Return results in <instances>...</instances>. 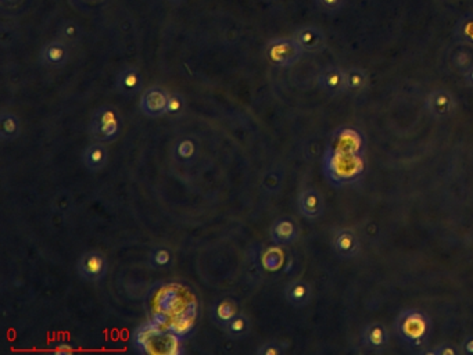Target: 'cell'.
<instances>
[{
	"mask_svg": "<svg viewBox=\"0 0 473 355\" xmlns=\"http://www.w3.org/2000/svg\"><path fill=\"white\" fill-rule=\"evenodd\" d=\"M395 332L404 347L423 354L430 343L432 321L422 310L406 308L395 321Z\"/></svg>",
	"mask_w": 473,
	"mask_h": 355,
	"instance_id": "cell-1",
	"label": "cell"
},
{
	"mask_svg": "<svg viewBox=\"0 0 473 355\" xmlns=\"http://www.w3.org/2000/svg\"><path fill=\"white\" fill-rule=\"evenodd\" d=\"M322 171L326 181L335 188L354 185L362 180L366 171L365 155L326 150L322 158Z\"/></svg>",
	"mask_w": 473,
	"mask_h": 355,
	"instance_id": "cell-2",
	"label": "cell"
},
{
	"mask_svg": "<svg viewBox=\"0 0 473 355\" xmlns=\"http://www.w3.org/2000/svg\"><path fill=\"white\" fill-rule=\"evenodd\" d=\"M123 129V117L117 107L106 105L93 113L89 122L90 136L96 142H114Z\"/></svg>",
	"mask_w": 473,
	"mask_h": 355,
	"instance_id": "cell-3",
	"label": "cell"
},
{
	"mask_svg": "<svg viewBox=\"0 0 473 355\" xmlns=\"http://www.w3.org/2000/svg\"><path fill=\"white\" fill-rule=\"evenodd\" d=\"M303 53L295 38H275L268 41L265 46L266 58L279 68L293 67L302 60Z\"/></svg>",
	"mask_w": 473,
	"mask_h": 355,
	"instance_id": "cell-4",
	"label": "cell"
},
{
	"mask_svg": "<svg viewBox=\"0 0 473 355\" xmlns=\"http://www.w3.org/2000/svg\"><path fill=\"white\" fill-rule=\"evenodd\" d=\"M76 272L86 283L102 282L109 272V259L106 254L99 250L85 251L76 262Z\"/></svg>",
	"mask_w": 473,
	"mask_h": 355,
	"instance_id": "cell-5",
	"label": "cell"
},
{
	"mask_svg": "<svg viewBox=\"0 0 473 355\" xmlns=\"http://www.w3.org/2000/svg\"><path fill=\"white\" fill-rule=\"evenodd\" d=\"M365 147L364 133L355 127L344 125L332 132L326 150L344 154H365Z\"/></svg>",
	"mask_w": 473,
	"mask_h": 355,
	"instance_id": "cell-6",
	"label": "cell"
},
{
	"mask_svg": "<svg viewBox=\"0 0 473 355\" xmlns=\"http://www.w3.org/2000/svg\"><path fill=\"white\" fill-rule=\"evenodd\" d=\"M169 92L165 91L162 86L153 85L142 92L140 100H139V109L140 111L150 117V118H158L165 116L167 103H168Z\"/></svg>",
	"mask_w": 473,
	"mask_h": 355,
	"instance_id": "cell-7",
	"label": "cell"
},
{
	"mask_svg": "<svg viewBox=\"0 0 473 355\" xmlns=\"http://www.w3.org/2000/svg\"><path fill=\"white\" fill-rule=\"evenodd\" d=\"M428 113L436 120L451 118L456 111V100L447 89H434L425 102Z\"/></svg>",
	"mask_w": 473,
	"mask_h": 355,
	"instance_id": "cell-8",
	"label": "cell"
},
{
	"mask_svg": "<svg viewBox=\"0 0 473 355\" xmlns=\"http://www.w3.org/2000/svg\"><path fill=\"white\" fill-rule=\"evenodd\" d=\"M330 246L335 254L343 259H353L361 252L359 236L351 228H339L332 233Z\"/></svg>",
	"mask_w": 473,
	"mask_h": 355,
	"instance_id": "cell-9",
	"label": "cell"
},
{
	"mask_svg": "<svg viewBox=\"0 0 473 355\" xmlns=\"http://www.w3.org/2000/svg\"><path fill=\"white\" fill-rule=\"evenodd\" d=\"M70 61V45L63 39H52L42 45L39 50V63L52 69H60Z\"/></svg>",
	"mask_w": 473,
	"mask_h": 355,
	"instance_id": "cell-10",
	"label": "cell"
},
{
	"mask_svg": "<svg viewBox=\"0 0 473 355\" xmlns=\"http://www.w3.org/2000/svg\"><path fill=\"white\" fill-rule=\"evenodd\" d=\"M390 333L386 325L372 322L361 332V343L370 352H383L389 347Z\"/></svg>",
	"mask_w": 473,
	"mask_h": 355,
	"instance_id": "cell-11",
	"label": "cell"
},
{
	"mask_svg": "<svg viewBox=\"0 0 473 355\" xmlns=\"http://www.w3.org/2000/svg\"><path fill=\"white\" fill-rule=\"evenodd\" d=\"M116 89L123 96H136L142 95L145 91L143 75L138 67L123 68L116 78Z\"/></svg>",
	"mask_w": 473,
	"mask_h": 355,
	"instance_id": "cell-12",
	"label": "cell"
},
{
	"mask_svg": "<svg viewBox=\"0 0 473 355\" xmlns=\"http://www.w3.org/2000/svg\"><path fill=\"white\" fill-rule=\"evenodd\" d=\"M297 207L300 214L307 219H318L325 211V200L319 191L307 188L300 192L297 199Z\"/></svg>",
	"mask_w": 473,
	"mask_h": 355,
	"instance_id": "cell-13",
	"label": "cell"
},
{
	"mask_svg": "<svg viewBox=\"0 0 473 355\" xmlns=\"http://www.w3.org/2000/svg\"><path fill=\"white\" fill-rule=\"evenodd\" d=\"M82 164L86 171L98 173L103 171L109 164V149L103 142H96L87 144L82 151Z\"/></svg>",
	"mask_w": 473,
	"mask_h": 355,
	"instance_id": "cell-14",
	"label": "cell"
},
{
	"mask_svg": "<svg viewBox=\"0 0 473 355\" xmlns=\"http://www.w3.org/2000/svg\"><path fill=\"white\" fill-rule=\"evenodd\" d=\"M295 41L304 53H318L325 49L326 38L322 30L314 25H304L295 31Z\"/></svg>",
	"mask_w": 473,
	"mask_h": 355,
	"instance_id": "cell-15",
	"label": "cell"
},
{
	"mask_svg": "<svg viewBox=\"0 0 473 355\" xmlns=\"http://www.w3.org/2000/svg\"><path fill=\"white\" fill-rule=\"evenodd\" d=\"M318 86L328 95H340L346 92V69L340 67H328L317 78Z\"/></svg>",
	"mask_w": 473,
	"mask_h": 355,
	"instance_id": "cell-16",
	"label": "cell"
},
{
	"mask_svg": "<svg viewBox=\"0 0 473 355\" xmlns=\"http://www.w3.org/2000/svg\"><path fill=\"white\" fill-rule=\"evenodd\" d=\"M283 294H285L286 301L292 307L304 308L311 303L313 288L307 281L296 279V281H292L289 285H286Z\"/></svg>",
	"mask_w": 473,
	"mask_h": 355,
	"instance_id": "cell-17",
	"label": "cell"
},
{
	"mask_svg": "<svg viewBox=\"0 0 473 355\" xmlns=\"http://www.w3.org/2000/svg\"><path fill=\"white\" fill-rule=\"evenodd\" d=\"M299 236V229L292 218H279L271 226V239L277 246H288Z\"/></svg>",
	"mask_w": 473,
	"mask_h": 355,
	"instance_id": "cell-18",
	"label": "cell"
},
{
	"mask_svg": "<svg viewBox=\"0 0 473 355\" xmlns=\"http://www.w3.org/2000/svg\"><path fill=\"white\" fill-rule=\"evenodd\" d=\"M21 121L13 111H2L0 114V139L3 142H13L21 135Z\"/></svg>",
	"mask_w": 473,
	"mask_h": 355,
	"instance_id": "cell-19",
	"label": "cell"
},
{
	"mask_svg": "<svg viewBox=\"0 0 473 355\" xmlns=\"http://www.w3.org/2000/svg\"><path fill=\"white\" fill-rule=\"evenodd\" d=\"M198 144L192 138H183L178 140L172 149V157L178 164L187 165L198 157Z\"/></svg>",
	"mask_w": 473,
	"mask_h": 355,
	"instance_id": "cell-20",
	"label": "cell"
},
{
	"mask_svg": "<svg viewBox=\"0 0 473 355\" xmlns=\"http://www.w3.org/2000/svg\"><path fill=\"white\" fill-rule=\"evenodd\" d=\"M369 85L368 74L359 67H350L346 69V92L350 95H359L365 92Z\"/></svg>",
	"mask_w": 473,
	"mask_h": 355,
	"instance_id": "cell-21",
	"label": "cell"
},
{
	"mask_svg": "<svg viewBox=\"0 0 473 355\" xmlns=\"http://www.w3.org/2000/svg\"><path fill=\"white\" fill-rule=\"evenodd\" d=\"M224 332L232 340H243V338L250 336L251 321H250V318L246 314L239 312L235 318H232L225 325Z\"/></svg>",
	"mask_w": 473,
	"mask_h": 355,
	"instance_id": "cell-22",
	"label": "cell"
},
{
	"mask_svg": "<svg viewBox=\"0 0 473 355\" xmlns=\"http://www.w3.org/2000/svg\"><path fill=\"white\" fill-rule=\"evenodd\" d=\"M238 314H239V308H238L236 301L232 299H222L214 305L211 316H213L214 323H217L218 326L224 329L225 325Z\"/></svg>",
	"mask_w": 473,
	"mask_h": 355,
	"instance_id": "cell-23",
	"label": "cell"
},
{
	"mask_svg": "<svg viewBox=\"0 0 473 355\" xmlns=\"http://www.w3.org/2000/svg\"><path fill=\"white\" fill-rule=\"evenodd\" d=\"M451 65L459 74H466L473 67V47L461 43L451 53Z\"/></svg>",
	"mask_w": 473,
	"mask_h": 355,
	"instance_id": "cell-24",
	"label": "cell"
},
{
	"mask_svg": "<svg viewBox=\"0 0 473 355\" xmlns=\"http://www.w3.org/2000/svg\"><path fill=\"white\" fill-rule=\"evenodd\" d=\"M172 258L174 257H172L171 250L165 246H158V247L153 248L150 255H149L150 265L153 266V268H157V270L169 268L171 263H172Z\"/></svg>",
	"mask_w": 473,
	"mask_h": 355,
	"instance_id": "cell-25",
	"label": "cell"
},
{
	"mask_svg": "<svg viewBox=\"0 0 473 355\" xmlns=\"http://www.w3.org/2000/svg\"><path fill=\"white\" fill-rule=\"evenodd\" d=\"M81 36H82V28L78 23H75L72 20H64L59 25V38L63 39L64 42H67L68 45L78 42L81 39Z\"/></svg>",
	"mask_w": 473,
	"mask_h": 355,
	"instance_id": "cell-26",
	"label": "cell"
},
{
	"mask_svg": "<svg viewBox=\"0 0 473 355\" xmlns=\"http://www.w3.org/2000/svg\"><path fill=\"white\" fill-rule=\"evenodd\" d=\"M455 36L461 43L473 47V14H469L458 21Z\"/></svg>",
	"mask_w": 473,
	"mask_h": 355,
	"instance_id": "cell-27",
	"label": "cell"
},
{
	"mask_svg": "<svg viewBox=\"0 0 473 355\" xmlns=\"http://www.w3.org/2000/svg\"><path fill=\"white\" fill-rule=\"evenodd\" d=\"M186 111V99L179 92H169L165 116L171 118H179Z\"/></svg>",
	"mask_w": 473,
	"mask_h": 355,
	"instance_id": "cell-28",
	"label": "cell"
},
{
	"mask_svg": "<svg viewBox=\"0 0 473 355\" xmlns=\"http://www.w3.org/2000/svg\"><path fill=\"white\" fill-rule=\"evenodd\" d=\"M289 348V344L286 341L280 340H271L264 344H261L257 348V355H283Z\"/></svg>",
	"mask_w": 473,
	"mask_h": 355,
	"instance_id": "cell-29",
	"label": "cell"
},
{
	"mask_svg": "<svg viewBox=\"0 0 473 355\" xmlns=\"http://www.w3.org/2000/svg\"><path fill=\"white\" fill-rule=\"evenodd\" d=\"M423 354L426 355H459L461 352V347L451 344V343H441L439 345H436L434 348H426L423 351Z\"/></svg>",
	"mask_w": 473,
	"mask_h": 355,
	"instance_id": "cell-30",
	"label": "cell"
},
{
	"mask_svg": "<svg viewBox=\"0 0 473 355\" xmlns=\"http://www.w3.org/2000/svg\"><path fill=\"white\" fill-rule=\"evenodd\" d=\"M282 186V175L277 171H269L264 178V188L268 192H277Z\"/></svg>",
	"mask_w": 473,
	"mask_h": 355,
	"instance_id": "cell-31",
	"label": "cell"
},
{
	"mask_svg": "<svg viewBox=\"0 0 473 355\" xmlns=\"http://www.w3.org/2000/svg\"><path fill=\"white\" fill-rule=\"evenodd\" d=\"M315 3L324 13L332 14L341 10L344 0H315Z\"/></svg>",
	"mask_w": 473,
	"mask_h": 355,
	"instance_id": "cell-32",
	"label": "cell"
},
{
	"mask_svg": "<svg viewBox=\"0 0 473 355\" xmlns=\"http://www.w3.org/2000/svg\"><path fill=\"white\" fill-rule=\"evenodd\" d=\"M50 352L54 355H71L75 352V348L70 343H56Z\"/></svg>",
	"mask_w": 473,
	"mask_h": 355,
	"instance_id": "cell-33",
	"label": "cell"
},
{
	"mask_svg": "<svg viewBox=\"0 0 473 355\" xmlns=\"http://www.w3.org/2000/svg\"><path fill=\"white\" fill-rule=\"evenodd\" d=\"M461 352L465 355H473V334H469L461 343Z\"/></svg>",
	"mask_w": 473,
	"mask_h": 355,
	"instance_id": "cell-34",
	"label": "cell"
},
{
	"mask_svg": "<svg viewBox=\"0 0 473 355\" xmlns=\"http://www.w3.org/2000/svg\"><path fill=\"white\" fill-rule=\"evenodd\" d=\"M465 80L469 87H473V67L465 74Z\"/></svg>",
	"mask_w": 473,
	"mask_h": 355,
	"instance_id": "cell-35",
	"label": "cell"
},
{
	"mask_svg": "<svg viewBox=\"0 0 473 355\" xmlns=\"http://www.w3.org/2000/svg\"><path fill=\"white\" fill-rule=\"evenodd\" d=\"M168 2H169V3H172V5H175V6H179V5H183V3H186L187 0H168Z\"/></svg>",
	"mask_w": 473,
	"mask_h": 355,
	"instance_id": "cell-36",
	"label": "cell"
},
{
	"mask_svg": "<svg viewBox=\"0 0 473 355\" xmlns=\"http://www.w3.org/2000/svg\"><path fill=\"white\" fill-rule=\"evenodd\" d=\"M19 2H20V0H2L3 5H9V6H13V5L19 3Z\"/></svg>",
	"mask_w": 473,
	"mask_h": 355,
	"instance_id": "cell-37",
	"label": "cell"
}]
</instances>
